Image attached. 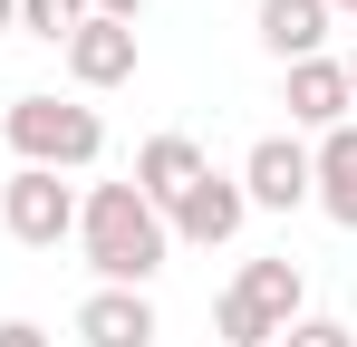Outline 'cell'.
Listing matches in <instances>:
<instances>
[{"label":"cell","mask_w":357,"mask_h":347,"mask_svg":"<svg viewBox=\"0 0 357 347\" xmlns=\"http://www.w3.org/2000/svg\"><path fill=\"white\" fill-rule=\"evenodd\" d=\"M77 251H87L97 289H145L174 261V231H165V213L135 183H87L77 193Z\"/></svg>","instance_id":"obj_1"},{"label":"cell","mask_w":357,"mask_h":347,"mask_svg":"<svg viewBox=\"0 0 357 347\" xmlns=\"http://www.w3.org/2000/svg\"><path fill=\"white\" fill-rule=\"evenodd\" d=\"M309 318V280H299L290 251H271V261H241L232 289L213 299V338L222 347H280V328Z\"/></svg>","instance_id":"obj_2"},{"label":"cell","mask_w":357,"mask_h":347,"mask_svg":"<svg viewBox=\"0 0 357 347\" xmlns=\"http://www.w3.org/2000/svg\"><path fill=\"white\" fill-rule=\"evenodd\" d=\"M0 135H10V155L39 174H87L107 155V116L77 107V97H10L0 107Z\"/></svg>","instance_id":"obj_3"},{"label":"cell","mask_w":357,"mask_h":347,"mask_svg":"<svg viewBox=\"0 0 357 347\" xmlns=\"http://www.w3.org/2000/svg\"><path fill=\"white\" fill-rule=\"evenodd\" d=\"M0 231H10L20 251H59V241H77V183L20 164L10 183H0Z\"/></svg>","instance_id":"obj_4"},{"label":"cell","mask_w":357,"mask_h":347,"mask_svg":"<svg viewBox=\"0 0 357 347\" xmlns=\"http://www.w3.org/2000/svg\"><path fill=\"white\" fill-rule=\"evenodd\" d=\"M241 203H251V213H299V203H309V135H290V125H280V135H251V155H241Z\"/></svg>","instance_id":"obj_5"},{"label":"cell","mask_w":357,"mask_h":347,"mask_svg":"<svg viewBox=\"0 0 357 347\" xmlns=\"http://www.w3.org/2000/svg\"><path fill=\"white\" fill-rule=\"evenodd\" d=\"M241 222H251V203H241V183H232V174L183 183V203L165 213V231H174L183 251H222V241H241Z\"/></svg>","instance_id":"obj_6"},{"label":"cell","mask_w":357,"mask_h":347,"mask_svg":"<svg viewBox=\"0 0 357 347\" xmlns=\"http://www.w3.org/2000/svg\"><path fill=\"white\" fill-rule=\"evenodd\" d=\"M280 107H290V135H328V125H348V68L338 58H299L280 68Z\"/></svg>","instance_id":"obj_7"},{"label":"cell","mask_w":357,"mask_h":347,"mask_svg":"<svg viewBox=\"0 0 357 347\" xmlns=\"http://www.w3.org/2000/svg\"><path fill=\"white\" fill-rule=\"evenodd\" d=\"M155 338H165V318L145 289H87L77 299V347H155Z\"/></svg>","instance_id":"obj_8"},{"label":"cell","mask_w":357,"mask_h":347,"mask_svg":"<svg viewBox=\"0 0 357 347\" xmlns=\"http://www.w3.org/2000/svg\"><path fill=\"white\" fill-rule=\"evenodd\" d=\"M309 203L338 231H357V116L328 125V135H309Z\"/></svg>","instance_id":"obj_9"},{"label":"cell","mask_w":357,"mask_h":347,"mask_svg":"<svg viewBox=\"0 0 357 347\" xmlns=\"http://www.w3.org/2000/svg\"><path fill=\"white\" fill-rule=\"evenodd\" d=\"M203 174H213V155H203L193 135H145L126 183H135V193H145L155 213H174V203H183V183H203Z\"/></svg>","instance_id":"obj_10"},{"label":"cell","mask_w":357,"mask_h":347,"mask_svg":"<svg viewBox=\"0 0 357 347\" xmlns=\"http://www.w3.org/2000/svg\"><path fill=\"white\" fill-rule=\"evenodd\" d=\"M59 58H68V77H77L87 97H107V87H126V77H135V29H126V20H87Z\"/></svg>","instance_id":"obj_11"},{"label":"cell","mask_w":357,"mask_h":347,"mask_svg":"<svg viewBox=\"0 0 357 347\" xmlns=\"http://www.w3.org/2000/svg\"><path fill=\"white\" fill-rule=\"evenodd\" d=\"M251 20H261V49L280 58V68H299V58H328V20L338 10L328 0H261Z\"/></svg>","instance_id":"obj_12"},{"label":"cell","mask_w":357,"mask_h":347,"mask_svg":"<svg viewBox=\"0 0 357 347\" xmlns=\"http://www.w3.org/2000/svg\"><path fill=\"white\" fill-rule=\"evenodd\" d=\"M87 20H97L87 0H20V29H29V39H49V49H68Z\"/></svg>","instance_id":"obj_13"},{"label":"cell","mask_w":357,"mask_h":347,"mask_svg":"<svg viewBox=\"0 0 357 347\" xmlns=\"http://www.w3.org/2000/svg\"><path fill=\"white\" fill-rule=\"evenodd\" d=\"M280 347H357V328H348V318H290Z\"/></svg>","instance_id":"obj_14"},{"label":"cell","mask_w":357,"mask_h":347,"mask_svg":"<svg viewBox=\"0 0 357 347\" xmlns=\"http://www.w3.org/2000/svg\"><path fill=\"white\" fill-rule=\"evenodd\" d=\"M0 347H59V338H49L39 318H0Z\"/></svg>","instance_id":"obj_15"},{"label":"cell","mask_w":357,"mask_h":347,"mask_svg":"<svg viewBox=\"0 0 357 347\" xmlns=\"http://www.w3.org/2000/svg\"><path fill=\"white\" fill-rule=\"evenodd\" d=\"M87 10H97V20H126V29L145 20V0H87Z\"/></svg>","instance_id":"obj_16"},{"label":"cell","mask_w":357,"mask_h":347,"mask_svg":"<svg viewBox=\"0 0 357 347\" xmlns=\"http://www.w3.org/2000/svg\"><path fill=\"white\" fill-rule=\"evenodd\" d=\"M10 29H20V0H0V39H10Z\"/></svg>","instance_id":"obj_17"},{"label":"cell","mask_w":357,"mask_h":347,"mask_svg":"<svg viewBox=\"0 0 357 347\" xmlns=\"http://www.w3.org/2000/svg\"><path fill=\"white\" fill-rule=\"evenodd\" d=\"M338 68H348V97H357V58H338Z\"/></svg>","instance_id":"obj_18"},{"label":"cell","mask_w":357,"mask_h":347,"mask_svg":"<svg viewBox=\"0 0 357 347\" xmlns=\"http://www.w3.org/2000/svg\"><path fill=\"white\" fill-rule=\"evenodd\" d=\"M328 10H348V20H357V0H328Z\"/></svg>","instance_id":"obj_19"}]
</instances>
